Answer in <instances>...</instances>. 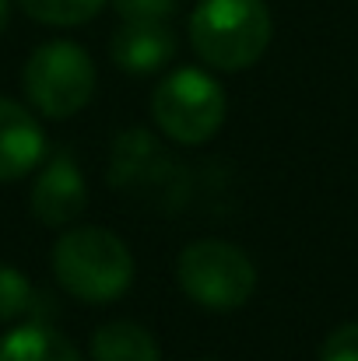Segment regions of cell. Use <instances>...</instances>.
I'll use <instances>...</instances> for the list:
<instances>
[{
    "label": "cell",
    "mask_w": 358,
    "mask_h": 361,
    "mask_svg": "<svg viewBox=\"0 0 358 361\" xmlns=\"http://www.w3.org/2000/svg\"><path fill=\"white\" fill-rule=\"evenodd\" d=\"M49 267L56 284L85 305H106L123 298L137 270L126 242L99 225L67 228L49 252Z\"/></svg>",
    "instance_id": "6da1fadb"
},
{
    "label": "cell",
    "mask_w": 358,
    "mask_h": 361,
    "mask_svg": "<svg viewBox=\"0 0 358 361\" xmlns=\"http://www.w3.org/2000/svg\"><path fill=\"white\" fill-rule=\"evenodd\" d=\"M274 35V18L263 0H201L190 14L193 53L222 74L253 67Z\"/></svg>",
    "instance_id": "7a4b0ae2"
},
{
    "label": "cell",
    "mask_w": 358,
    "mask_h": 361,
    "mask_svg": "<svg viewBox=\"0 0 358 361\" xmlns=\"http://www.w3.org/2000/svg\"><path fill=\"white\" fill-rule=\"evenodd\" d=\"M95 60L71 39H53L32 49L21 71L28 106L46 120L78 116L95 95Z\"/></svg>",
    "instance_id": "3957f363"
},
{
    "label": "cell",
    "mask_w": 358,
    "mask_h": 361,
    "mask_svg": "<svg viewBox=\"0 0 358 361\" xmlns=\"http://www.w3.org/2000/svg\"><path fill=\"white\" fill-rule=\"evenodd\" d=\"M225 88L201 67L165 74L151 92V120L172 144H208L225 126Z\"/></svg>",
    "instance_id": "277c9868"
},
{
    "label": "cell",
    "mask_w": 358,
    "mask_h": 361,
    "mask_svg": "<svg viewBox=\"0 0 358 361\" xmlns=\"http://www.w3.org/2000/svg\"><path fill=\"white\" fill-rule=\"evenodd\" d=\"M176 281L193 305L208 312H236L256 291V267L232 242L197 239L179 252Z\"/></svg>",
    "instance_id": "5b68a950"
},
{
    "label": "cell",
    "mask_w": 358,
    "mask_h": 361,
    "mask_svg": "<svg viewBox=\"0 0 358 361\" xmlns=\"http://www.w3.org/2000/svg\"><path fill=\"white\" fill-rule=\"evenodd\" d=\"M28 204H32V214L39 218V225H46V228H67L85 214L88 186L71 154H53L49 161L39 165Z\"/></svg>",
    "instance_id": "8992f818"
},
{
    "label": "cell",
    "mask_w": 358,
    "mask_h": 361,
    "mask_svg": "<svg viewBox=\"0 0 358 361\" xmlns=\"http://www.w3.org/2000/svg\"><path fill=\"white\" fill-rule=\"evenodd\" d=\"M46 161V133L35 113L0 95V183H14Z\"/></svg>",
    "instance_id": "52a82bcc"
},
{
    "label": "cell",
    "mask_w": 358,
    "mask_h": 361,
    "mask_svg": "<svg viewBox=\"0 0 358 361\" xmlns=\"http://www.w3.org/2000/svg\"><path fill=\"white\" fill-rule=\"evenodd\" d=\"M109 56L123 74H158L176 56V35L165 21H123L113 32Z\"/></svg>",
    "instance_id": "ba28073f"
},
{
    "label": "cell",
    "mask_w": 358,
    "mask_h": 361,
    "mask_svg": "<svg viewBox=\"0 0 358 361\" xmlns=\"http://www.w3.org/2000/svg\"><path fill=\"white\" fill-rule=\"evenodd\" d=\"M0 361H85L78 348L46 323H21L0 337Z\"/></svg>",
    "instance_id": "9c48e42d"
},
{
    "label": "cell",
    "mask_w": 358,
    "mask_h": 361,
    "mask_svg": "<svg viewBox=\"0 0 358 361\" xmlns=\"http://www.w3.org/2000/svg\"><path fill=\"white\" fill-rule=\"evenodd\" d=\"M92 361H162V351L148 326L133 319H113L95 330Z\"/></svg>",
    "instance_id": "30bf717a"
},
{
    "label": "cell",
    "mask_w": 358,
    "mask_h": 361,
    "mask_svg": "<svg viewBox=\"0 0 358 361\" xmlns=\"http://www.w3.org/2000/svg\"><path fill=\"white\" fill-rule=\"evenodd\" d=\"M172 161L165 151H158V144L148 137V130H126L113 147V169L109 179L113 186H133L141 176L148 172H162V165Z\"/></svg>",
    "instance_id": "8fae6325"
},
{
    "label": "cell",
    "mask_w": 358,
    "mask_h": 361,
    "mask_svg": "<svg viewBox=\"0 0 358 361\" xmlns=\"http://www.w3.org/2000/svg\"><path fill=\"white\" fill-rule=\"evenodd\" d=\"M21 11L39 21V25H53V28H74V25H85L92 21L106 0H18Z\"/></svg>",
    "instance_id": "7c38bea8"
},
{
    "label": "cell",
    "mask_w": 358,
    "mask_h": 361,
    "mask_svg": "<svg viewBox=\"0 0 358 361\" xmlns=\"http://www.w3.org/2000/svg\"><path fill=\"white\" fill-rule=\"evenodd\" d=\"M32 302H35V288L25 277V270L0 263V323H14L32 309Z\"/></svg>",
    "instance_id": "4fadbf2b"
},
{
    "label": "cell",
    "mask_w": 358,
    "mask_h": 361,
    "mask_svg": "<svg viewBox=\"0 0 358 361\" xmlns=\"http://www.w3.org/2000/svg\"><path fill=\"white\" fill-rule=\"evenodd\" d=\"M320 361H358V323H341L327 334Z\"/></svg>",
    "instance_id": "5bb4252c"
},
{
    "label": "cell",
    "mask_w": 358,
    "mask_h": 361,
    "mask_svg": "<svg viewBox=\"0 0 358 361\" xmlns=\"http://www.w3.org/2000/svg\"><path fill=\"white\" fill-rule=\"evenodd\" d=\"M179 0H113L123 21H165Z\"/></svg>",
    "instance_id": "9a60e30c"
},
{
    "label": "cell",
    "mask_w": 358,
    "mask_h": 361,
    "mask_svg": "<svg viewBox=\"0 0 358 361\" xmlns=\"http://www.w3.org/2000/svg\"><path fill=\"white\" fill-rule=\"evenodd\" d=\"M11 25V0H0V32Z\"/></svg>",
    "instance_id": "2e32d148"
},
{
    "label": "cell",
    "mask_w": 358,
    "mask_h": 361,
    "mask_svg": "<svg viewBox=\"0 0 358 361\" xmlns=\"http://www.w3.org/2000/svg\"><path fill=\"white\" fill-rule=\"evenodd\" d=\"M190 361H218V358H190Z\"/></svg>",
    "instance_id": "e0dca14e"
}]
</instances>
